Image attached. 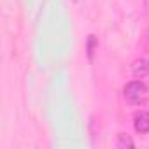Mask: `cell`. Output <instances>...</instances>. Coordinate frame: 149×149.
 <instances>
[{"label": "cell", "instance_id": "4", "mask_svg": "<svg viewBox=\"0 0 149 149\" xmlns=\"http://www.w3.org/2000/svg\"><path fill=\"white\" fill-rule=\"evenodd\" d=\"M116 147L118 149H132V147H135V142L132 140V137L128 133H119L116 139Z\"/></svg>", "mask_w": 149, "mask_h": 149}, {"label": "cell", "instance_id": "6", "mask_svg": "<svg viewBox=\"0 0 149 149\" xmlns=\"http://www.w3.org/2000/svg\"><path fill=\"white\" fill-rule=\"evenodd\" d=\"M144 44H146V49L149 51V30L146 32V37H144Z\"/></svg>", "mask_w": 149, "mask_h": 149}, {"label": "cell", "instance_id": "2", "mask_svg": "<svg viewBox=\"0 0 149 149\" xmlns=\"http://www.w3.org/2000/svg\"><path fill=\"white\" fill-rule=\"evenodd\" d=\"M133 128L137 133L144 135L149 133V112L147 111H139L133 116Z\"/></svg>", "mask_w": 149, "mask_h": 149}, {"label": "cell", "instance_id": "5", "mask_svg": "<svg viewBox=\"0 0 149 149\" xmlns=\"http://www.w3.org/2000/svg\"><path fill=\"white\" fill-rule=\"evenodd\" d=\"M95 47H97V39H95V35H90L88 37V56H90V60L93 58Z\"/></svg>", "mask_w": 149, "mask_h": 149}, {"label": "cell", "instance_id": "1", "mask_svg": "<svg viewBox=\"0 0 149 149\" xmlns=\"http://www.w3.org/2000/svg\"><path fill=\"white\" fill-rule=\"evenodd\" d=\"M123 97L132 105H140L147 97V86L142 81H130L123 88Z\"/></svg>", "mask_w": 149, "mask_h": 149}, {"label": "cell", "instance_id": "3", "mask_svg": "<svg viewBox=\"0 0 149 149\" xmlns=\"http://www.w3.org/2000/svg\"><path fill=\"white\" fill-rule=\"evenodd\" d=\"M132 74L133 77L142 79L146 76H149V60L147 58H139L132 63Z\"/></svg>", "mask_w": 149, "mask_h": 149}, {"label": "cell", "instance_id": "7", "mask_svg": "<svg viewBox=\"0 0 149 149\" xmlns=\"http://www.w3.org/2000/svg\"><path fill=\"white\" fill-rule=\"evenodd\" d=\"M144 7H146V13L149 14V0H144Z\"/></svg>", "mask_w": 149, "mask_h": 149}, {"label": "cell", "instance_id": "8", "mask_svg": "<svg viewBox=\"0 0 149 149\" xmlns=\"http://www.w3.org/2000/svg\"><path fill=\"white\" fill-rule=\"evenodd\" d=\"M70 2H74V4H76V2H77V0H70Z\"/></svg>", "mask_w": 149, "mask_h": 149}]
</instances>
